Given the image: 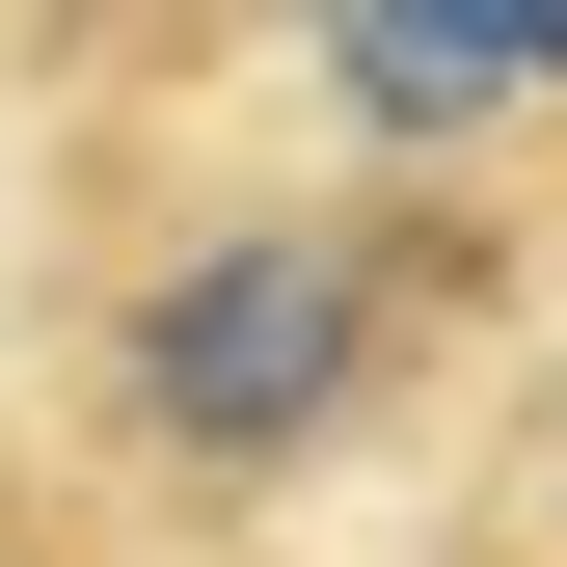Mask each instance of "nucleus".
<instances>
[{
    "instance_id": "obj_1",
    "label": "nucleus",
    "mask_w": 567,
    "mask_h": 567,
    "mask_svg": "<svg viewBox=\"0 0 567 567\" xmlns=\"http://www.w3.org/2000/svg\"><path fill=\"white\" fill-rule=\"evenodd\" d=\"M379 324H405L379 217H244V244L135 270V324H109V405H135L189 486H270V460H324L351 405H379Z\"/></svg>"
},
{
    "instance_id": "obj_2",
    "label": "nucleus",
    "mask_w": 567,
    "mask_h": 567,
    "mask_svg": "<svg viewBox=\"0 0 567 567\" xmlns=\"http://www.w3.org/2000/svg\"><path fill=\"white\" fill-rule=\"evenodd\" d=\"M324 109H351V135H514V109H567V28L379 0V28H324Z\"/></svg>"
},
{
    "instance_id": "obj_3",
    "label": "nucleus",
    "mask_w": 567,
    "mask_h": 567,
    "mask_svg": "<svg viewBox=\"0 0 567 567\" xmlns=\"http://www.w3.org/2000/svg\"><path fill=\"white\" fill-rule=\"evenodd\" d=\"M0 567H54V540H28V514H0Z\"/></svg>"
}]
</instances>
